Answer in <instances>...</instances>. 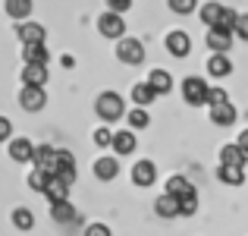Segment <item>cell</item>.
<instances>
[{"label":"cell","instance_id":"cell-35","mask_svg":"<svg viewBox=\"0 0 248 236\" xmlns=\"http://www.w3.org/2000/svg\"><path fill=\"white\" fill-rule=\"evenodd\" d=\"M220 101H230V95H226L223 88H207V107H211V104H220Z\"/></svg>","mask_w":248,"mask_h":236},{"label":"cell","instance_id":"cell-8","mask_svg":"<svg viewBox=\"0 0 248 236\" xmlns=\"http://www.w3.org/2000/svg\"><path fill=\"white\" fill-rule=\"evenodd\" d=\"M211 123L214 126H232V123H236V107H232L230 101L211 104Z\"/></svg>","mask_w":248,"mask_h":236},{"label":"cell","instance_id":"cell-2","mask_svg":"<svg viewBox=\"0 0 248 236\" xmlns=\"http://www.w3.org/2000/svg\"><path fill=\"white\" fill-rule=\"evenodd\" d=\"M116 57H120L123 63H129V67H139L141 60H145V48H141L139 38H120V44H116Z\"/></svg>","mask_w":248,"mask_h":236},{"label":"cell","instance_id":"cell-6","mask_svg":"<svg viewBox=\"0 0 248 236\" xmlns=\"http://www.w3.org/2000/svg\"><path fill=\"white\" fill-rule=\"evenodd\" d=\"M19 104L22 110H41L47 104V95H44V85H22V95H19Z\"/></svg>","mask_w":248,"mask_h":236},{"label":"cell","instance_id":"cell-15","mask_svg":"<svg viewBox=\"0 0 248 236\" xmlns=\"http://www.w3.org/2000/svg\"><path fill=\"white\" fill-rule=\"evenodd\" d=\"M50 218H54L57 224H73L79 214H76V208L69 205L66 199H60V202H54V205H50Z\"/></svg>","mask_w":248,"mask_h":236},{"label":"cell","instance_id":"cell-13","mask_svg":"<svg viewBox=\"0 0 248 236\" xmlns=\"http://www.w3.org/2000/svg\"><path fill=\"white\" fill-rule=\"evenodd\" d=\"M217 176L226 183V186H242L245 183V167H239V164H220Z\"/></svg>","mask_w":248,"mask_h":236},{"label":"cell","instance_id":"cell-12","mask_svg":"<svg viewBox=\"0 0 248 236\" xmlns=\"http://www.w3.org/2000/svg\"><path fill=\"white\" fill-rule=\"evenodd\" d=\"M10 157L16 164H29L31 157H35V145H31L29 139H13L10 142Z\"/></svg>","mask_w":248,"mask_h":236},{"label":"cell","instance_id":"cell-30","mask_svg":"<svg viewBox=\"0 0 248 236\" xmlns=\"http://www.w3.org/2000/svg\"><path fill=\"white\" fill-rule=\"evenodd\" d=\"M148 123H151V117H148V110L141 107V104L135 110H129V126H132V129H145Z\"/></svg>","mask_w":248,"mask_h":236},{"label":"cell","instance_id":"cell-11","mask_svg":"<svg viewBox=\"0 0 248 236\" xmlns=\"http://www.w3.org/2000/svg\"><path fill=\"white\" fill-rule=\"evenodd\" d=\"M47 82V63H25L22 67V85H44Z\"/></svg>","mask_w":248,"mask_h":236},{"label":"cell","instance_id":"cell-41","mask_svg":"<svg viewBox=\"0 0 248 236\" xmlns=\"http://www.w3.org/2000/svg\"><path fill=\"white\" fill-rule=\"evenodd\" d=\"M239 148L248 154V129H242V135H239Z\"/></svg>","mask_w":248,"mask_h":236},{"label":"cell","instance_id":"cell-32","mask_svg":"<svg viewBox=\"0 0 248 236\" xmlns=\"http://www.w3.org/2000/svg\"><path fill=\"white\" fill-rule=\"evenodd\" d=\"M47 180H50V173H47V170L35 167V170H31V176H29V186H31V189H38V192H44V186H47Z\"/></svg>","mask_w":248,"mask_h":236},{"label":"cell","instance_id":"cell-19","mask_svg":"<svg viewBox=\"0 0 248 236\" xmlns=\"http://www.w3.org/2000/svg\"><path fill=\"white\" fill-rule=\"evenodd\" d=\"M154 211H157L160 218H179V199L170 195V192H164L157 199V205H154Z\"/></svg>","mask_w":248,"mask_h":236},{"label":"cell","instance_id":"cell-20","mask_svg":"<svg viewBox=\"0 0 248 236\" xmlns=\"http://www.w3.org/2000/svg\"><path fill=\"white\" fill-rule=\"evenodd\" d=\"M116 173H120L116 157H97V161H94V176H97V180H113Z\"/></svg>","mask_w":248,"mask_h":236},{"label":"cell","instance_id":"cell-22","mask_svg":"<svg viewBox=\"0 0 248 236\" xmlns=\"http://www.w3.org/2000/svg\"><path fill=\"white\" fill-rule=\"evenodd\" d=\"M220 164H239V167H245L248 154L239 148V142H236V145H223V148H220Z\"/></svg>","mask_w":248,"mask_h":236},{"label":"cell","instance_id":"cell-18","mask_svg":"<svg viewBox=\"0 0 248 236\" xmlns=\"http://www.w3.org/2000/svg\"><path fill=\"white\" fill-rule=\"evenodd\" d=\"M22 60H25V63H47L50 54H47V48H44V41L22 44Z\"/></svg>","mask_w":248,"mask_h":236},{"label":"cell","instance_id":"cell-7","mask_svg":"<svg viewBox=\"0 0 248 236\" xmlns=\"http://www.w3.org/2000/svg\"><path fill=\"white\" fill-rule=\"evenodd\" d=\"M207 48L211 51H230L232 48V32L230 29H220V25H207Z\"/></svg>","mask_w":248,"mask_h":236},{"label":"cell","instance_id":"cell-24","mask_svg":"<svg viewBox=\"0 0 248 236\" xmlns=\"http://www.w3.org/2000/svg\"><path fill=\"white\" fill-rule=\"evenodd\" d=\"M44 195H47L50 202L66 199V195H69V183H63L60 176H50V180H47V186H44Z\"/></svg>","mask_w":248,"mask_h":236},{"label":"cell","instance_id":"cell-39","mask_svg":"<svg viewBox=\"0 0 248 236\" xmlns=\"http://www.w3.org/2000/svg\"><path fill=\"white\" fill-rule=\"evenodd\" d=\"M10 133H13V123L6 120V117H0V142L10 139Z\"/></svg>","mask_w":248,"mask_h":236},{"label":"cell","instance_id":"cell-21","mask_svg":"<svg viewBox=\"0 0 248 236\" xmlns=\"http://www.w3.org/2000/svg\"><path fill=\"white\" fill-rule=\"evenodd\" d=\"M148 85H151L157 95H167V91L173 88V76H170L167 69H154V73H148Z\"/></svg>","mask_w":248,"mask_h":236},{"label":"cell","instance_id":"cell-5","mask_svg":"<svg viewBox=\"0 0 248 236\" xmlns=\"http://www.w3.org/2000/svg\"><path fill=\"white\" fill-rule=\"evenodd\" d=\"M50 176H60L63 183H69V186H73V183H76V161H73V154L63 152V148H57V161H54Z\"/></svg>","mask_w":248,"mask_h":236},{"label":"cell","instance_id":"cell-40","mask_svg":"<svg viewBox=\"0 0 248 236\" xmlns=\"http://www.w3.org/2000/svg\"><path fill=\"white\" fill-rule=\"evenodd\" d=\"M110 230H107V227H104V224H94V227H88V236H107Z\"/></svg>","mask_w":248,"mask_h":236},{"label":"cell","instance_id":"cell-23","mask_svg":"<svg viewBox=\"0 0 248 236\" xmlns=\"http://www.w3.org/2000/svg\"><path fill=\"white\" fill-rule=\"evenodd\" d=\"M35 167H41V170H54V161H57V148H50V145H41V148H35Z\"/></svg>","mask_w":248,"mask_h":236},{"label":"cell","instance_id":"cell-29","mask_svg":"<svg viewBox=\"0 0 248 236\" xmlns=\"http://www.w3.org/2000/svg\"><path fill=\"white\" fill-rule=\"evenodd\" d=\"M13 227H16V230H31V227H35V218H31V211H25V208H16V211H13Z\"/></svg>","mask_w":248,"mask_h":236},{"label":"cell","instance_id":"cell-27","mask_svg":"<svg viewBox=\"0 0 248 236\" xmlns=\"http://www.w3.org/2000/svg\"><path fill=\"white\" fill-rule=\"evenodd\" d=\"M198 211V192H186V195H179V214L182 218H192V214Z\"/></svg>","mask_w":248,"mask_h":236},{"label":"cell","instance_id":"cell-33","mask_svg":"<svg viewBox=\"0 0 248 236\" xmlns=\"http://www.w3.org/2000/svg\"><path fill=\"white\" fill-rule=\"evenodd\" d=\"M236 19H239V13H236V10H230V6H223V13H220L217 25H220V29H230V32H232V25H236Z\"/></svg>","mask_w":248,"mask_h":236},{"label":"cell","instance_id":"cell-14","mask_svg":"<svg viewBox=\"0 0 248 236\" xmlns=\"http://www.w3.org/2000/svg\"><path fill=\"white\" fill-rule=\"evenodd\" d=\"M110 148H113L116 154L135 152V133H132V129H120V133H113V142H110Z\"/></svg>","mask_w":248,"mask_h":236},{"label":"cell","instance_id":"cell-34","mask_svg":"<svg viewBox=\"0 0 248 236\" xmlns=\"http://www.w3.org/2000/svg\"><path fill=\"white\" fill-rule=\"evenodd\" d=\"M195 6H198V0H170V10H173V13H179V16L192 13Z\"/></svg>","mask_w":248,"mask_h":236},{"label":"cell","instance_id":"cell-9","mask_svg":"<svg viewBox=\"0 0 248 236\" xmlns=\"http://www.w3.org/2000/svg\"><path fill=\"white\" fill-rule=\"evenodd\" d=\"M154 180H157V167H154L151 161H139L132 167V183H135V186H141V189L154 186Z\"/></svg>","mask_w":248,"mask_h":236},{"label":"cell","instance_id":"cell-36","mask_svg":"<svg viewBox=\"0 0 248 236\" xmlns=\"http://www.w3.org/2000/svg\"><path fill=\"white\" fill-rule=\"evenodd\" d=\"M232 32H236L242 41H248V16H239V19H236V25H232Z\"/></svg>","mask_w":248,"mask_h":236},{"label":"cell","instance_id":"cell-3","mask_svg":"<svg viewBox=\"0 0 248 236\" xmlns=\"http://www.w3.org/2000/svg\"><path fill=\"white\" fill-rule=\"evenodd\" d=\"M97 32H101L104 38H123V35H126V22H123V13H116V10L101 13V19H97Z\"/></svg>","mask_w":248,"mask_h":236},{"label":"cell","instance_id":"cell-10","mask_svg":"<svg viewBox=\"0 0 248 236\" xmlns=\"http://www.w3.org/2000/svg\"><path fill=\"white\" fill-rule=\"evenodd\" d=\"M167 51L173 57H188V51H192V38H188L186 32H170V35H167Z\"/></svg>","mask_w":248,"mask_h":236},{"label":"cell","instance_id":"cell-4","mask_svg":"<svg viewBox=\"0 0 248 236\" xmlns=\"http://www.w3.org/2000/svg\"><path fill=\"white\" fill-rule=\"evenodd\" d=\"M182 98H186L192 107L207 104V82H204L201 76H188L186 82H182Z\"/></svg>","mask_w":248,"mask_h":236},{"label":"cell","instance_id":"cell-38","mask_svg":"<svg viewBox=\"0 0 248 236\" xmlns=\"http://www.w3.org/2000/svg\"><path fill=\"white\" fill-rule=\"evenodd\" d=\"M132 6V0H107V10H116V13H126Z\"/></svg>","mask_w":248,"mask_h":236},{"label":"cell","instance_id":"cell-26","mask_svg":"<svg viewBox=\"0 0 248 236\" xmlns=\"http://www.w3.org/2000/svg\"><path fill=\"white\" fill-rule=\"evenodd\" d=\"M154 98H157V91H154L148 82H139V85L132 88V101H135V104H141V107H148Z\"/></svg>","mask_w":248,"mask_h":236},{"label":"cell","instance_id":"cell-16","mask_svg":"<svg viewBox=\"0 0 248 236\" xmlns=\"http://www.w3.org/2000/svg\"><path fill=\"white\" fill-rule=\"evenodd\" d=\"M19 41L22 44H35V41H44L47 38V32H44V25H38V22H25V25H19Z\"/></svg>","mask_w":248,"mask_h":236},{"label":"cell","instance_id":"cell-37","mask_svg":"<svg viewBox=\"0 0 248 236\" xmlns=\"http://www.w3.org/2000/svg\"><path fill=\"white\" fill-rule=\"evenodd\" d=\"M94 142H97V145H101V148H107L110 142H113V133H110L107 126H104V129H97V133H94Z\"/></svg>","mask_w":248,"mask_h":236},{"label":"cell","instance_id":"cell-25","mask_svg":"<svg viewBox=\"0 0 248 236\" xmlns=\"http://www.w3.org/2000/svg\"><path fill=\"white\" fill-rule=\"evenodd\" d=\"M3 10L10 19H29L31 13V0H3Z\"/></svg>","mask_w":248,"mask_h":236},{"label":"cell","instance_id":"cell-28","mask_svg":"<svg viewBox=\"0 0 248 236\" xmlns=\"http://www.w3.org/2000/svg\"><path fill=\"white\" fill-rule=\"evenodd\" d=\"M167 192H170V195H176V199H179V195L192 192V183H188L186 176H170V180H167Z\"/></svg>","mask_w":248,"mask_h":236},{"label":"cell","instance_id":"cell-31","mask_svg":"<svg viewBox=\"0 0 248 236\" xmlns=\"http://www.w3.org/2000/svg\"><path fill=\"white\" fill-rule=\"evenodd\" d=\"M220 13H223L220 3H204V6H201V22H204V25H217Z\"/></svg>","mask_w":248,"mask_h":236},{"label":"cell","instance_id":"cell-17","mask_svg":"<svg viewBox=\"0 0 248 236\" xmlns=\"http://www.w3.org/2000/svg\"><path fill=\"white\" fill-rule=\"evenodd\" d=\"M207 73H211V76H230L232 73V63H230V57H226L223 54V51H214V57H211V60H207Z\"/></svg>","mask_w":248,"mask_h":236},{"label":"cell","instance_id":"cell-1","mask_svg":"<svg viewBox=\"0 0 248 236\" xmlns=\"http://www.w3.org/2000/svg\"><path fill=\"white\" fill-rule=\"evenodd\" d=\"M94 110H97V117H101L104 123H116L123 114H126V104H123V98L116 95V91H104V95L97 98Z\"/></svg>","mask_w":248,"mask_h":236}]
</instances>
